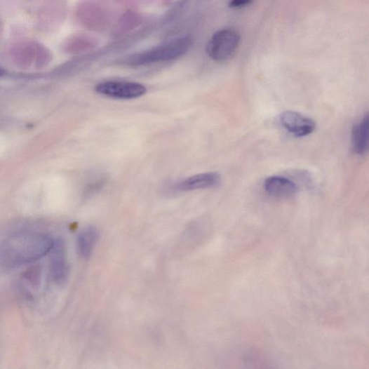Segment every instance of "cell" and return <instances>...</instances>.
<instances>
[{"mask_svg":"<svg viewBox=\"0 0 369 369\" xmlns=\"http://www.w3.org/2000/svg\"><path fill=\"white\" fill-rule=\"evenodd\" d=\"M54 241L43 234H20L0 245V267L13 268L34 262L49 253Z\"/></svg>","mask_w":369,"mask_h":369,"instance_id":"1","label":"cell"},{"mask_svg":"<svg viewBox=\"0 0 369 369\" xmlns=\"http://www.w3.org/2000/svg\"><path fill=\"white\" fill-rule=\"evenodd\" d=\"M192 45L189 36H184L166 41L149 49L126 55L117 64L128 67H141L169 62L187 55Z\"/></svg>","mask_w":369,"mask_h":369,"instance_id":"2","label":"cell"},{"mask_svg":"<svg viewBox=\"0 0 369 369\" xmlns=\"http://www.w3.org/2000/svg\"><path fill=\"white\" fill-rule=\"evenodd\" d=\"M240 43L241 36L239 32L229 29L220 30L209 39L206 53L213 60L224 62L234 55Z\"/></svg>","mask_w":369,"mask_h":369,"instance_id":"3","label":"cell"},{"mask_svg":"<svg viewBox=\"0 0 369 369\" xmlns=\"http://www.w3.org/2000/svg\"><path fill=\"white\" fill-rule=\"evenodd\" d=\"M76 17L84 28L92 32H103L110 23L109 12L95 0H84L79 4Z\"/></svg>","mask_w":369,"mask_h":369,"instance_id":"4","label":"cell"},{"mask_svg":"<svg viewBox=\"0 0 369 369\" xmlns=\"http://www.w3.org/2000/svg\"><path fill=\"white\" fill-rule=\"evenodd\" d=\"M95 90L100 95L123 100L135 99L147 93V88L143 85L126 81L103 82L97 85Z\"/></svg>","mask_w":369,"mask_h":369,"instance_id":"5","label":"cell"},{"mask_svg":"<svg viewBox=\"0 0 369 369\" xmlns=\"http://www.w3.org/2000/svg\"><path fill=\"white\" fill-rule=\"evenodd\" d=\"M282 127L297 137H304L312 134L316 123L309 117L293 111L283 112L279 117Z\"/></svg>","mask_w":369,"mask_h":369,"instance_id":"6","label":"cell"},{"mask_svg":"<svg viewBox=\"0 0 369 369\" xmlns=\"http://www.w3.org/2000/svg\"><path fill=\"white\" fill-rule=\"evenodd\" d=\"M50 253V275L53 281L63 282L68 274L66 248L62 240L54 241Z\"/></svg>","mask_w":369,"mask_h":369,"instance_id":"7","label":"cell"},{"mask_svg":"<svg viewBox=\"0 0 369 369\" xmlns=\"http://www.w3.org/2000/svg\"><path fill=\"white\" fill-rule=\"evenodd\" d=\"M100 40L93 34L77 33L69 36L63 43L65 51L71 55H81L95 51Z\"/></svg>","mask_w":369,"mask_h":369,"instance_id":"8","label":"cell"},{"mask_svg":"<svg viewBox=\"0 0 369 369\" xmlns=\"http://www.w3.org/2000/svg\"><path fill=\"white\" fill-rule=\"evenodd\" d=\"M221 182V175L217 173H206L191 176L181 181L177 189L191 192L214 188Z\"/></svg>","mask_w":369,"mask_h":369,"instance_id":"9","label":"cell"},{"mask_svg":"<svg viewBox=\"0 0 369 369\" xmlns=\"http://www.w3.org/2000/svg\"><path fill=\"white\" fill-rule=\"evenodd\" d=\"M266 192L274 197L289 198L298 192L297 184L287 177L271 176L264 182Z\"/></svg>","mask_w":369,"mask_h":369,"instance_id":"10","label":"cell"},{"mask_svg":"<svg viewBox=\"0 0 369 369\" xmlns=\"http://www.w3.org/2000/svg\"><path fill=\"white\" fill-rule=\"evenodd\" d=\"M351 147L353 151L363 155L368 150V116L366 114L362 120L356 123L351 135Z\"/></svg>","mask_w":369,"mask_h":369,"instance_id":"11","label":"cell"},{"mask_svg":"<svg viewBox=\"0 0 369 369\" xmlns=\"http://www.w3.org/2000/svg\"><path fill=\"white\" fill-rule=\"evenodd\" d=\"M98 237V231L93 227L86 228L81 232L77 239L79 254L83 258L88 259L93 253Z\"/></svg>","mask_w":369,"mask_h":369,"instance_id":"12","label":"cell"},{"mask_svg":"<svg viewBox=\"0 0 369 369\" xmlns=\"http://www.w3.org/2000/svg\"><path fill=\"white\" fill-rule=\"evenodd\" d=\"M142 17L135 11L124 13L116 24L114 33L116 36L122 35L137 28L142 23Z\"/></svg>","mask_w":369,"mask_h":369,"instance_id":"13","label":"cell"},{"mask_svg":"<svg viewBox=\"0 0 369 369\" xmlns=\"http://www.w3.org/2000/svg\"><path fill=\"white\" fill-rule=\"evenodd\" d=\"M173 1L174 0H144L147 5L157 8L169 6Z\"/></svg>","mask_w":369,"mask_h":369,"instance_id":"14","label":"cell"},{"mask_svg":"<svg viewBox=\"0 0 369 369\" xmlns=\"http://www.w3.org/2000/svg\"><path fill=\"white\" fill-rule=\"evenodd\" d=\"M253 0H230L229 7L230 8H241L249 5Z\"/></svg>","mask_w":369,"mask_h":369,"instance_id":"15","label":"cell"},{"mask_svg":"<svg viewBox=\"0 0 369 369\" xmlns=\"http://www.w3.org/2000/svg\"><path fill=\"white\" fill-rule=\"evenodd\" d=\"M5 71L4 69H2L1 67H0V76H2L5 74Z\"/></svg>","mask_w":369,"mask_h":369,"instance_id":"16","label":"cell"}]
</instances>
